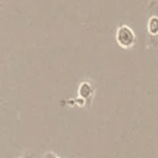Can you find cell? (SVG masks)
<instances>
[{"mask_svg":"<svg viewBox=\"0 0 158 158\" xmlns=\"http://www.w3.org/2000/svg\"><path fill=\"white\" fill-rule=\"evenodd\" d=\"M94 94H95V89L91 86V84L89 81H83L78 88V99L63 101L62 104L67 102V104L78 105V106H90Z\"/></svg>","mask_w":158,"mask_h":158,"instance_id":"1","label":"cell"},{"mask_svg":"<svg viewBox=\"0 0 158 158\" xmlns=\"http://www.w3.org/2000/svg\"><path fill=\"white\" fill-rule=\"evenodd\" d=\"M116 41L122 48H131L136 42L135 32L131 27L122 25L116 31Z\"/></svg>","mask_w":158,"mask_h":158,"instance_id":"2","label":"cell"},{"mask_svg":"<svg viewBox=\"0 0 158 158\" xmlns=\"http://www.w3.org/2000/svg\"><path fill=\"white\" fill-rule=\"evenodd\" d=\"M148 28H149L151 33H157V32H158V19H157V17H152V19L149 20Z\"/></svg>","mask_w":158,"mask_h":158,"instance_id":"3","label":"cell"},{"mask_svg":"<svg viewBox=\"0 0 158 158\" xmlns=\"http://www.w3.org/2000/svg\"><path fill=\"white\" fill-rule=\"evenodd\" d=\"M17 158H38V154H37V152H35V151H32V149H28V151H26V152H23L20 157H17Z\"/></svg>","mask_w":158,"mask_h":158,"instance_id":"4","label":"cell"},{"mask_svg":"<svg viewBox=\"0 0 158 158\" xmlns=\"http://www.w3.org/2000/svg\"><path fill=\"white\" fill-rule=\"evenodd\" d=\"M43 158H60V157H58V156H57L54 152H52V151H48V152H46V153H44Z\"/></svg>","mask_w":158,"mask_h":158,"instance_id":"5","label":"cell"}]
</instances>
